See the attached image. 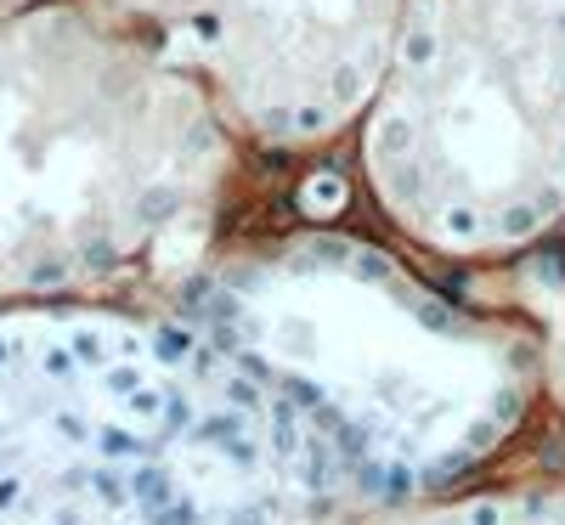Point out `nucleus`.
Returning a JSON list of instances; mask_svg holds the SVG:
<instances>
[{"label": "nucleus", "mask_w": 565, "mask_h": 525, "mask_svg": "<svg viewBox=\"0 0 565 525\" xmlns=\"http://www.w3.org/2000/svg\"><path fill=\"white\" fill-rule=\"evenodd\" d=\"M277 424L306 525L413 508L526 469L548 418L543 328L487 311L402 244L300 215L232 226L148 300Z\"/></svg>", "instance_id": "nucleus-1"}, {"label": "nucleus", "mask_w": 565, "mask_h": 525, "mask_svg": "<svg viewBox=\"0 0 565 525\" xmlns=\"http://www.w3.org/2000/svg\"><path fill=\"white\" fill-rule=\"evenodd\" d=\"M0 525H306L260 396L153 306L0 317Z\"/></svg>", "instance_id": "nucleus-2"}, {"label": "nucleus", "mask_w": 565, "mask_h": 525, "mask_svg": "<svg viewBox=\"0 0 565 525\" xmlns=\"http://www.w3.org/2000/svg\"><path fill=\"white\" fill-rule=\"evenodd\" d=\"M356 170L424 260L492 266L565 226V0H402Z\"/></svg>", "instance_id": "nucleus-3"}, {"label": "nucleus", "mask_w": 565, "mask_h": 525, "mask_svg": "<svg viewBox=\"0 0 565 525\" xmlns=\"http://www.w3.org/2000/svg\"><path fill=\"white\" fill-rule=\"evenodd\" d=\"M97 18L193 79L244 153L306 159L362 136L402 0H97Z\"/></svg>", "instance_id": "nucleus-4"}, {"label": "nucleus", "mask_w": 565, "mask_h": 525, "mask_svg": "<svg viewBox=\"0 0 565 525\" xmlns=\"http://www.w3.org/2000/svg\"><path fill=\"white\" fill-rule=\"evenodd\" d=\"M345 525H565V469L526 463V469L492 474L481 486L391 508V514L345 519Z\"/></svg>", "instance_id": "nucleus-5"}]
</instances>
